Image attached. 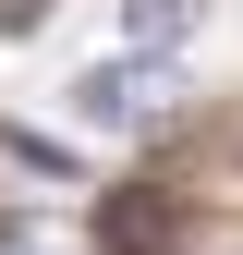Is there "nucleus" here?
<instances>
[{"instance_id": "1", "label": "nucleus", "mask_w": 243, "mask_h": 255, "mask_svg": "<svg viewBox=\"0 0 243 255\" xmlns=\"http://www.w3.org/2000/svg\"><path fill=\"white\" fill-rule=\"evenodd\" d=\"M73 110L98 122V134H134V122L158 110V73H146V61H98V73L73 85Z\"/></svg>"}, {"instance_id": "2", "label": "nucleus", "mask_w": 243, "mask_h": 255, "mask_svg": "<svg viewBox=\"0 0 243 255\" xmlns=\"http://www.w3.org/2000/svg\"><path fill=\"white\" fill-rule=\"evenodd\" d=\"M122 37L134 49H182L195 37V0H122Z\"/></svg>"}, {"instance_id": "3", "label": "nucleus", "mask_w": 243, "mask_h": 255, "mask_svg": "<svg viewBox=\"0 0 243 255\" xmlns=\"http://www.w3.org/2000/svg\"><path fill=\"white\" fill-rule=\"evenodd\" d=\"M0 255H85L61 219H0Z\"/></svg>"}, {"instance_id": "4", "label": "nucleus", "mask_w": 243, "mask_h": 255, "mask_svg": "<svg viewBox=\"0 0 243 255\" xmlns=\"http://www.w3.org/2000/svg\"><path fill=\"white\" fill-rule=\"evenodd\" d=\"M49 12V0H0V37H24V24H37Z\"/></svg>"}]
</instances>
